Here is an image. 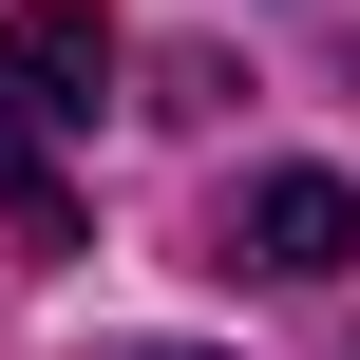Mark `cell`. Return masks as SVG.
Here are the masks:
<instances>
[{
	"label": "cell",
	"instance_id": "obj_1",
	"mask_svg": "<svg viewBox=\"0 0 360 360\" xmlns=\"http://www.w3.org/2000/svg\"><path fill=\"white\" fill-rule=\"evenodd\" d=\"M0 95H19L38 133H95V95H114V19H95V0H19V19H0Z\"/></svg>",
	"mask_w": 360,
	"mask_h": 360
},
{
	"label": "cell",
	"instance_id": "obj_2",
	"mask_svg": "<svg viewBox=\"0 0 360 360\" xmlns=\"http://www.w3.org/2000/svg\"><path fill=\"white\" fill-rule=\"evenodd\" d=\"M342 247H360V190H342V171H247V190H228V266H266V285H323Z\"/></svg>",
	"mask_w": 360,
	"mask_h": 360
},
{
	"label": "cell",
	"instance_id": "obj_3",
	"mask_svg": "<svg viewBox=\"0 0 360 360\" xmlns=\"http://www.w3.org/2000/svg\"><path fill=\"white\" fill-rule=\"evenodd\" d=\"M0 247H38V266H57V247H76V190H57V171H0Z\"/></svg>",
	"mask_w": 360,
	"mask_h": 360
},
{
	"label": "cell",
	"instance_id": "obj_4",
	"mask_svg": "<svg viewBox=\"0 0 360 360\" xmlns=\"http://www.w3.org/2000/svg\"><path fill=\"white\" fill-rule=\"evenodd\" d=\"M152 360H190V342H152Z\"/></svg>",
	"mask_w": 360,
	"mask_h": 360
}]
</instances>
